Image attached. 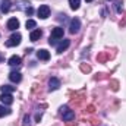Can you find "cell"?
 Here are the masks:
<instances>
[{"mask_svg":"<svg viewBox=\"0 0 126 126\" xmlns=\"http://www.w3.org/2000/svg\"><path fill=\"white\" fill-rule=\"evenodd\" d=\"M21 40H22V35L19 32H15L10 35V38L6 41V46L7 47H15V46H19L21 44Z\"/></svg>","mask_w":126,"mask_h":126,"instance_id":"6da1fadb","label":"cell"},{"mask_svg":"<svg viewBox=\"0 0 126 126\" xmlns=\"http://www.w3.org/2000/svg\"><path fill=\"white\" fill-rule=\"evenodd\" d=\"M60 111H62V116H63V120H64V122H70V120L75 119V113H73L72 110H69L67 106L60 107Z\"/></svg>","mask_w":126,"mask_h":126,"instance_id":"7a4b0ae2","label":"cell"},{"mask_svg":"<svg viewBox=\"0 0 126 126\" xmlns=\"http://www.w3.org/2000/svg\"><path fill=\"white\" fill-rule=\"evenodd\" d=\"M37 13H38V16H40L41 19H46V18L50 16V7H48L47 4H41V6L38 7Z\"/></svg>","mask_w":126,"mask_h":126,"instance_id":"3957f363","label":"cell"},{"mask_svg":"<svg viewBox=\"0 0 126 126\" xmlns=\"http://www.w3.org/2000/svg\"><path fill=\"white\" fill-rule=\"evenodd\" d=\"M79 28H81V21H79L78 18H73V19L70 21V25H69L70 34H76V32L79 31Z\"/></svg>","mask_w":126,"mask_h":126,"instance_id":"277c9868","label":"cell"},{"mask_svg":"<svg viewBox=\"0 0 126 126\" xmlns=\"http://www.w3.org/2000/svg\"><path fill=\"white\" fill-rule=\"evenodd\" d=\"M16 7H18L19 10L27 12V10L31 7V3H30V1H27V0H16Z\"/></svg>","mask_w":126,"mask_h":126,"instance_id":"5b68a950","label":"cell"},{"mask_svg":"<svg viewBox=\"0 0 126 126\" xmlns=\"http://www.w3.org/2000/svg\"><path fill=\"white\" fill-rule=\"evenodd\" d=\"M19 28V21L16 19V18H10L9 21H7V30H10V31H16Z\"/></svg>","mask_w":126,"mask_h":126,"instance_id":"8992f818","label":"cell"},{"mask_svg":"<svg viewBox=\"0 0 126 126\" xmlns=\"http://www.w3.org/2000/svg\"><path fill=\"white\" fill-rule=\"evenodd\" d=\"M0 101H1L4 106H10V104L13 103V97H12V94H6V93H3V94L0 95Z\"/></svg>","mask_w":126,"mask_h":126,"instance_id":"52a82bcc","label":"cell"},{"mask_svg":"<svg viewBox=\"0 0 126 126\" xmlns=\"http://www.w3.org/2000/svg\"><path fill=\"white\" fill-rule=\"evenodd\" d=\"M9 79H10L12 82L18 84V82H21V79H22V75H21V72H18V70H13V72H10V73H9Z\"/></svg>","mask_w":126,"mask_h":126,"instance_id":"ba28073f","label":"cell"},{"mask_svg":"<svg viewBox=\"0 0 126 126\" xmlns=\"http://www.w3.org/2000/svg\"><path fill=\"white\" fill-rule=\"evenodd\" d=\"M59 87H60V81H59L57 78H51V79L48 81V88H50V91H56V90H59Z\"/></svg>","mask_w":126,"mask_h":126,"instance_id":"9c48e42d","label":"cell"},{"mask_svg":"<svg viewBox=\"0 0 126 126\" xmlns=\"http://www.w3.org/2000/svg\"><path fill=\"white\" fill-rule=\"evenodd\" d=\"M9 66H12V67H16V66H21V63H22V59L19 57V56H12L10 59H9Z\"/></svg>","mask_w":126,"mask_h":126,"instance_id":"30bf717a","label":"cell"},{"mask_svg":"<svg viewBox=\"0 0 126 126\" xmlns=\"http://www.w3.org/2000/svg\"><path fill=\"white\" fill-rule=\"evenodd\" d=\"M37 57H38L40 60H48V59H50V53L43 48V50H38V51H37Z\"/></svg>","mask_w":126,"mask_h":126,"instance_id":"8fae6325","label":"cell"},{"mask_svg":"<svg viewBox=\"0 0 126 126\" xmlns=\"http://www.w3.org/2000/svg\"><path fill=\"white\" fill-rule=\"evenodd\" d=\"M41 35H43L41 30H32L31 34H30V40H31V41H38V40L41 38Z\"/></svg>","mask_w":126,"mask_h":126,"instance_id":"7c38bea8","label":"cell"},{"mask_svg":"<svg viewBox=\"0 0 126 126\" xmlns=\"http://www.w3.org/2000/svg\"><path fill=\"white\" fill-rule=\"evenodd\" d=\"M69 46H70V41L64 38L62 43H60V44L57 46V53H59V54H60V53H63V51H64V50H66V48H67Z\"/></svg>","mask_w":126,"mask_h":126,"instance_id":"4fadbf2b","label":"cell"},{"mask_svg":"<svg viewBox=\"0 0 126 126\" xmlns=\"http://www.w3.org/2000/svg\"><path fill=\"white\" fill-rule=\"evenodd\" d=\"M63 34H64V31H63V28H60V27H56L53 31H51V37L53 38H63Z\"/></svg>","mask_w":126,"mask_h":126,"instance_id":"5bb4252c","label":"cell"},{"mask_svg":"<svg viewBox=\"0 0 126 126\" xmlns=\"http://www.w3.org/2000/svg\"><path fill=\"white\" fill-rule=\"evenodd\" d=\"M10 7H12L10 0H3V1H1V4H0V9H1V12H3V13H7V12L10 10Z\"/></svg>","mask_w":126,"mask_h":126,"instance_id":"9a60e30c","label":"cell"},{"mask_svg":"<svg viewBox=\"0 0 126 126\" xmlns=\"http://www.w3.org/2000/svg\"><path fill=\"white\" fill-rule=\"evenodd\" d=\"M10 109L9 107H6L4 104H0V117H4V116H7V114H10Z\"/></svg>","mask_w":126,"mask_h":126,"instance_id":"2e32d148","label":"cell"},{"mask_svg":"<svg viewBox=\"0 0 126 126\" xmlns=\"http://www.w3.org/2000/svg\"><path fill=\"white\" fill-rule=\"evenodd\" d=\"M69 4H70L72 10H78L81 6V0H69Z\"/></svg>","mask_w":126,"mask_h":126,"instance_id":"e0dca14e","label":"cell"},{"mask_svg":"<svg viewBox=\"0 0 126 126\" xmlns=\"http://www.w3.org/2000/svg\"><path fill=\"white\" fill-rule=\"evenodd\" d=\"M0 90H1V93L12 94V93L15 91V87H10V85H3V87H0Z\"/></svg>","mask_w":126,"mask_h":126,"instance_id":"ac0fdd59","label":"cell"},{"mask_svg":"<svg viewBox=\"0 0 126 126\" xmlns=\"http://www.w3.org/2000/svg\"><path fill=\"white\" fill-rule=\"evenodd\" d=\"M25 27H27V30H34V28L37 27V22H35V21H32V19H28V21H27V24H25Z\"/></svg>","mask_w":126,"mask_h":126,"instance_id":"d6986e66","label":"cell"},{"mask_svg":"<svg viewBox=\"0 0 126 126\" xmlns=\"http://www.w3.org/2000/svg\"><path fill=\"white\" fill-rule=\"evenodd\" d=\"M22 126H31V117L28 114L24 116V123H22Z\"/></svg>","mask_w":126,"mask_h":126,"instance_id":"ffe728a7","label":"cell"},{"mask_svg":"<svg viewBox=\"0 0 126 126\" xmlns=\"http://www.w3.org/2000/svg\"><path fill=\"white\" fill-rule=\"evenodd\" d=\"M81 70H82V72H90L91 67H90L88 64H82V66H81Z\"/></svg>","mask_w":126,"mask_h":126,"instance_id":"44dd1931","label":"cell"},{"mask_svg":"<svg viewBox=\"0 0 126 126\" xmlns=\"http://www.w3.org/2000/svg\"><path fill=\"white\" fill-rule=\"evenodd\" d=\"M116 10H117L119 13L122 12V1H117V3H116Z\"/></svg>","mask_w":126,"mask_h":126,"instance_id":"7402d4cb","label":"cell"},{"mask_svg":"<svg viewBox=\"0 0 126 126\" xmlns=\"http://www.w3.org/2000/svg\"><path fill=\"white\" fill-rule=\"evenodd\" d=\"M48 43H50L51 46H56V44H57V38H53V37H50V40H48Z\"/></svg>","mask_w":126,"mask_h":126,"instance_id":"603a6c76","label":"cell"},{"mask_svg":"<svg viewBox=\"0 0 126 126\" xmlns=\"http://www.w3.org/2000/svg\"><path fill=\"white\" fill-rule=\"evenodd\" d=\"M25 13H27V15H30V16H31L32 13H34V9H32V7H30V9H28V10H27V12H25Z\"/></svg>","mask_w":126,"mask_h":126,"instance_id":"cb8c5ba5","label":"cell"},{"mask_svg":"<svg viewBox=\"0 0 126 126\" xmlns=\"http://www.w3.org/2000/svg\"><path fill=\"white\" fill-rule=\"evenodd\" d=\"M3 59H4V57H3V56H1V54H0V63L3 62Z\"/></svg>","mask_w":126,"mask_h":126,"instance_id":"d4e9b609","label":"cell"},{"mask_svg":"<svg viewBox=\"0 0 126 126\" xmlns=\"http://www.w3.org/2000/svg\"><path fill=\"white\" fill-rule=\"evenodd\" d=\"M87 1H93V0H87Z\"/></svg>","mask_w":126,"mask_h":126,"instance_id":"484cf974","label":"cell"}]
</instances>
